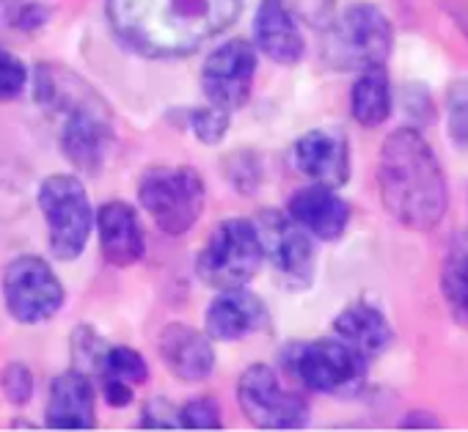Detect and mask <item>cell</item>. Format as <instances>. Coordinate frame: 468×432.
<instances>
[{
	"instance_id": "obj_1",
	"label": "cell",
	"mask_w": 468,
	"mask_h": 432,
	"mask_svg": "<svg viewBox=\"0 0 468 432\" xmlns=\"http://www.w3.org/2000/svg\"><path fill=\"white\" fill-rule=\"evenodd\" d=\"M243 0H108L116 37L149 58H176L226 31Z\"/></svg>"
},
{
	"instance_id": "obj_2",
	"label": "cell",
	"mask_w": 468,
	"mask_h": 432,
	"mask_svg": "<svg viewBox=\"0 0 468 432\" xmlns=\"http://www.w3.org/2000/svg\"><path fill=\"white\" fill-rule=\"evenodd\" d=\"M380 198L388 215L413 229L432 232L446 215V176L430 143L410 127L394 130L378 160Z\"/></svg>"
},
{
	"instance_id": "obj_3",
	"label": "cell",
	"mask_w": 468,
	"mask_h": 432,
	"mask_svg": "<svg viewBox=\"0 0 468 432\" xmlns=\"http://www.w3.org/2000/svg\"><path fill=\"white\" fill-rule=\"evenodd\" d=\"M37 100L61 119V149L67 160L86 174H97L113 143V116L105 102L61 67H39Z\"/></svg>"
},
{
	"instance_id": "obj_4",
	"label": "cell",
	"mask_w": 468,
	"mask_h": 432,
	"mask_svg": "<svg viewBox=\"0 0 468 432\" xmlns=\"http://www.w3.org/2000/svg\"><path fill=\"white\" fill-rule=\"evenodd\" d=\"M265 251L257 224L231 218L215 227L196 259V273L204 284L218 290L246 287L262 268Z\"/></svg>"
},
{
	"instance_id": "obj_5",
	"label": "cell",
	"mask_w": 468,
	"mask_h": 432,
	"mask_svg": "<svg viewBox=\"0 0 468 432\" xmlns=\"http://www.w3.org/2000/svg\"><path fill=\"white\" fill-rule=\"evenodd\" d=\"M141 204L160 232L182 237L201 215L204 182L190 165H157L141 179Z\"/></svg>"
},
{
	"instance_id": "obj_6",
	"label": "cell",
	"mask_w": 468,
	"mask_h": 432,
	"mask_svg": "<svg viewBox=\"0 0 468 432\" xmlns=\"http://www.w3.org/2000/svg\"><path fill=\"white\" fill-rule=\"evenodd\" d=\"M39 206L50 232V251L58 259H78L91 235V204L78 176L56 174L39 187Z\"/></svg>"
},
{
	"instance_id": "obj_7",
	"label": "cell",
	"mask_w": 468,
	"mask_h": 432,
	"mask_svg": "<svg viewBox=\"0 0 468 432\" xmlns=\"http://www.w3.org/2000/svg\"><path fill=\"white\" fill-rule=\"evenodd\" d=\"M394 45L388 17L369 4L350 6L328 31L325 56L339 69H367L386 64Z\"/></svg>"
},
{
	"instance_id": "obj_8",
	"label": "cell",
	"mask_w": 468,
	"mask_h": 432,
	"mask_svg": "<svg viewBox=\"0 0 468 432\" xmlns=\"http://www.w3.org/2000/svg\"><path fill=\"white\" fill-rule=\"evenodd\" d=\"M287 369L317 394H353L367 377V358L342 339H314L290 347Z\"/></svg>"
},
{
	"instance_id": "obj_9",
	"label": "cell",
	"mask_w": 468,
	"mask_h": 432,
	"mask_svg": "<svg viewBox=\"0 0 468 432\" xmlns=\"http://www.w3.org/2000/svg\"><path fill=\"white\" fill-rule=\"evenodd\" d=\"M238 399L249 421L262 429H298L309 421L306 399L287 391L276 372L265 364H254L243 372Z\"/></svg>"
},
{
	"instance_id": "obj_10",
	"label": "cell",
	"mask_w": 468,
	"mask_h": 432,
	"mask_svg": "<svg viewBox=\"0 0 468 432\" xmlns=\"http://www.w3.org/2000/svg\"><path fill=\"white\" fill-rule=\"evenodd\" d=\"M4 295L15 320L39 325L56 317L64 303V287L48 262L37 257L15 259L4 273Z\"/></svg>"
},
{
	"instance_id": "obj_11",
	"label": "cell",
	"mask_w": 468,
	"mask_h": 432,
	"mask_svg": "<svg viewBox=\"0 0 468 432\" xmlns=\"http://www.w3.org/2000/svg\"><path fill=\"white\" fill-rule=\"evenodd\" d=\"M262 251L282 276L287 287L303 290L314 279V246L303 227H298L290 215L265 212L257 221Z\"/></svg>"
},
{
	"instance_id": "obj_12",
	"label": "cell",
	"mask_w": 468,
	"mask_h": 432,
	"mask_svg": "<svg viewBox=\"0 0 468 432\" xmlns=\"http://www.w3.org/2000/svg\"><path fill=\"white\" fill-rule=\"evenodd\" d=\"M257 72L254 47L243 39H231L218 47L201 69V89L209 105L223 111H238L249 102Z\"/></svg>"
},
{
	"instance_id": "obj_13",
	"label": "cell",
	"mask_w": 468,
	"mask_h": 432,
	"mask_svg": "<svg viewBox=\"0 0 468 432\" xmlns=\"http://www.w3.org/2000/svg\"><path fill=\"white\" fill-rule=\"evenodd\" d=\"M292 160L303 176L314 184L342 187L350 179V146L339 132L331 130H312L298 138L292 149Z\"/></svg>"
},
{
	"instance_id": "obj_14",
	"label": "cell",
	"mask_w": 468,
	"mask_h": 432,
	"mask_svg": "<svg viewBox=\"0 0 468 432\" xmlns=\"http://www.w3.org/2000/svg\"><path fill=\"white\" fill-rule=\"evenodd\" d=\"M290 218L317 240H339L350 224V206L334 187L312 184L290 198Z\"/></svg>"
},
{
	"instance_id": "obj_15",
	"label": "cell",
	"mask_w": 468,
	"mask_h": 432,
	"mask_svg": "<svg viewBox=\"0 0 468 432\" xmlns=\"http://www.w3.org/2000/svg\"><path fill=\"white\" fill-rule=\"evenodd\" d=\"M268 322H271V314H268L265 303L257 295L246 292L243 287L223 290L207 311L209 336L223 339V342L251 336V333L268 328Z\"/></svg>"
},
{
	"instance_id": "obj_16",
	"label": "cell",
	"mask_w": 468,
	"mask_h": 432,
	"mask_svg": "<svg viewBox=\"0 0 468 432\" xmlns=\"http://www.w3.org/2000/svg\"><path fill=\"white\" fill-rule=\"evenodd\" d=\"M97 227H100V246L111 265L130 268L144 257V229L138 215L124 201H108L97 212Z\"/></svg>"
},
{
	"instance_id": "obj_17",
	"label": "cell",
	"mask_w": 468,
	"mask_h": 432,
	"mask_svg": "<svg viewBox=\"0 0 468 432\" xmlns=\"http://www.w3.org/2000/svg\"><path fill=\"white\" fill-rule=\"evenodd\" d=\"M254 34H257L262 53L271 61L298 64L303 58L306 45L284 0H262L257 20H254Z\"/></svg>"
},
{
	"instance_id": "obj_18",
	"label": "cell",
	"mask_w": 468,
	"mask_h": 432,
	"mask_svg": "<svg viewBox=\"0 0 468 432\" xmlns=\"http://www.w3.org/2000/svg\"><path fill=\"white\" fill-rule=\"evenodd\" d=\"M45 421L53 429L94 427V388L83 372H64L61 377H56Z\"/></svg>"
},
{
	"instance_id": "obj_19",
	"label": "cell",
	"mask_w": 468,
	"mask_h": 432,
	"mask_svg": "<svg viewBox=\"0 0 468 432\" xmlns=\"http://www.w3.org/2000/svg\"><path fill=\"white\" fill-rule=\"evenodd\" d=\"M160 355L165 366L182 380H204L215 366V350L207 336L187 325H168L160 336Z\"/></svg>"
},
{
	"instance_id": "obj_20",
	"label": "cell",
	"mask_w": 468,
	"mask_h": 432,
	"mask_svg": "<svg viewBox=\"0 0 468 432\" xmlns=\"http://www.w3.org/2000/svg\"><path fill=\"white\" fill-rule=\"evenodd\" d=\"M334 333H336V339L350 344L367 361L380 355L391 344V325H388V320L375 306H369V303L347 306L336 317Z\"/></svg>"
},
{
	"instance_id": "obj_21",
	"label": "cell",
	"mask_w": 468,
	"mask_h": 432,
	"mask_svg": "<svg viewBox=\"0 0 468 432\" xmlns=\"http://www.w3.org/2000/svg\"><path fill=\"white\" fill-rule=\"evenodd\" d=\"M441 295L449 309V317L468 328V235L460 232L452 237L443 265H441Z\"/></svg>"
},
{
	"instance_id": "obj_22",
	"label": "cell",
	"mask_w": 468,
	"mask_h": 432,
	"mask_svg": "<svg viewBox=\"0 0 468 432\" xmlns=\"http://www.w3.org/2000/svg\"><path fill=\"white\" fill-rule=\"evenodd\" d=\"M353 116L361 127H380L391 113V86L383 64L361 69L353 94H350Z\"/></svg>"
},
{
	"instance_id": "obj_23",
	"label": "cell",
	"mask_w": 468,
	"mask_h": 432,
	"mask_svg": "<svg viewBox=\"0 0 468 432\" xmlns=\"http://www.w3.org/2000/svg\"><path fill=\"white\" fill-rule=\"evenodd\" d=\"M50 20L45 0H0V31L34 34Z\"/></svg>"
},
{
	"instance_id": "obj_24",
	"label": "cell",
	"mask_w": 468,
	"mask_h": 432,
	"mask_svg": "<svg viewBox=\"0 0 468 432\" xmlns=\"http://www.w3.org/2000/svg\"><path fill=\"white\" fill-rule=\"evenodd\" d=\"M100 369H102V377H113V380H122L127 385H144L146 377H149V369H146L144 355L135 353V350H130V347L105 350Z\"/></svg>"
},
{
	"instance_id": "obj_25",
	"label": "cell",
	"mask_w": 468,
	"mask_h": 432,
	"mask_svg": "<svg viewBox=\"0 0 468 432\" xmlns=\"http://www.w3.org/2000/svg\"><path fill=\"white\" fill-rule=\"evenodd\" d=\"M446 119H449V138L468 149V78H460L449 86L446 97Z\"/></svg>"
},
{
	"instance_id": "obj_26",
	"label": "cell",
	"mask_w": 468,
	"mask_h": 432,
	"mask_svg": "<svg viewBox=\"0 0 468 432\" xmlns=\"http://www.w3.org/2000/svg\"><path fill=\"white\" fill-rule=\"evenodd\" d=\"M179 424L185 429H220L223 418H220V407L212 396H201V399H190L182 410H179Z\"/></svg>"
},
{
	"instance_id": "obj_27",
	"label": "cell",
	"mask_w": 468,
	"mask_h": 432,
	"mask_svg": "<svg viewBox=\"0 0 468 432\" xmlns=\"http://www.w3.org/2000/svg\"><path fill=\"white\" fill-rule=\"evenodd\" d=\"M190 127L204 143H218L229 132V111L215 108V105H209L204 111H196L190 116Z\"/></svg>"
},
{
	"instance_id": "obj_28",
	"label": "cell",
	"mask_w": 468,
	"mask_h": 432,
	"mask_svg": "<svg viewBox=\"0 0 468 432\" xmlns=\"http://www.w3.org/2000/svg\"><path fill=\"white\" fill-rule=\"evenodd\" d=\"M26 80H28L26 64L17 56H12L9 50L0 47V100L20 97L26 89Z\"/></svg>"
},
{
	"instance_id": "obj_29",
	"label": "cell",
	"mask_w": 468,
	"mask_h": 432,
	"mask_svg": "<svg viewBox=\"0 0 468 432\" xmlns=\"http://www.w3.org/2000/svg\"><path fill=\"white\" fill-rule=\"evenodd\" d=\"M4 391L15 405H26L34 394V377L23 364H12L4 372Z\"/></svg>"
},
{
	"instance_id": "obj_30",
	"label": "cell",
	"mask_w": 468,
	"mask_h": 432,
	"mask_svg": "<svg viewBox=\"0 0 468 432\" xmlns=\"http://www.w3.org/2000/svg\"><path fill=\"white\" fill-rule=\"evenodd\" d=\"M144 427L149 429H176L179 424V407H174L165 399H152L144 413Z\"/></svg>"
},
{
	"instance_id": "obj_31",
	"label": "cell",
	"mask_w": 468,
	"mask_h": 432,
	"mask_svg": "<svg viewBox=\"0 0 468 432\" xmlns=\"http://www.w3.org/2000/svg\"><path fill=\"white\" fill-rule=\"evenodd\" d=\"M290 12L303 15L312 23H325L331 17V0H284Z\"/></svg>"
},
{
	"instance_id": "obj_32",
	"label": "cell",
	"mask_w": 468,
	"mask_h": 432,
	"mask_svg": "<svg viewBox=\"0 0 468 432\" xmlns=\"http://www.w3.org/2000/svg\"><path fill=\"white\" fill-rule=\"evenodd\" d=\"M102 388H105L108 405H113V407H124V405H130V399H133V385H127V383H122V380L102 377Z\"/></svg>"
},
{
	"instance_id": "obj_33",
	"label": "cell",
	"mask_w": 468,
	"mask_h": 432,
	"mask_svg": "<svg viewBox=\"0 0 468 432\" xmlns=\"http://www.w3.org/2000/svg\"><path fill=\"white\" fill-rule=\"evenodd\" d=\"M405 427H438V421L432 418V416H408L405 418Z\"/></svg>"
}]
</instances>
